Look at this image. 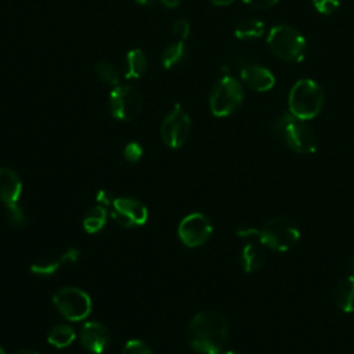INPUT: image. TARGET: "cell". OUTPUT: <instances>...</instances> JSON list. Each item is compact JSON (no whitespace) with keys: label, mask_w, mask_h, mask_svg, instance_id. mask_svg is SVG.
<instances>
[{"label":"cell","mask_w":354,"mask_h":354,"mask_svg":"<svg viewBox=\"0 0 354 354\" xmlns=\"http://www.w3.org/2000/svg\"><path fill=\"white\" fill-rule=\"evenodd\" d=\"M185 337L192 350L202 354H220L228 339V324L216 310H203L189 321Z\"/></svg>","instance_id":"1"},{"label":"cell","mask_w":354,"mask_h":354,"mask_svg":"<svg viewBox=\"0 0 354 354\" xmlns=\"http://www.w3.org/2000/svg\"><path fill=\"white\" fill-rule=\"evenodd\" d=\"M272 131L281 142L297 153H313L318 147V138L313 127L290 112L277 118Z\"/></svg>","instance_id":"2"},{"label":"cell","mask_w":354,"mask_h":354,"mask_svg":"<svg viewBox=\"0 0 354 354\" xmlns=\"http://www.w3.org/2000/svg\"><path fill=\"white\" fill-rule=\"evenodd\" d=\"M325 94L322 87L311 79L297 80L288 95L289 112L303 120L314 119L324 108Z\"/></svg>","instance_id":"3"},{"label":"cell","mask_w":354,"mask_h":354,"mask_svg":"<svg viewBox=\"0 0 354 354\" xmlns=\"http://www.w3.org/2000/svg\"><path fill=\"white\" fill-rule=\"evenodd\" d=\"M248 238H256L271 250L286 252L299 241L300 231L290 218L275 217L268 220L261 230L250 227Z\"/></svg>","instance_id":"4"},{"label":"cell","mask_w":354,"mask_h":354,"mask_svg":"<svg viewBox=\"0 0 354 354\" xmlns=\"http://www.w3.org/2000/svg\"><path fill=\"white\" fill-rule=\"evenodd\" d=\"M271 51L286 62H301L307 53V43L303 35L289 25L272 26L267 36Z\"/></svg>","instance_id":"5"},{"label":"cell","mask_w":354,"mask_h":354,"mask_svg":"<svg viewBox=\"0 0 354 354\" xmlns=\"http://www.w3.org/2000/svg\"><path fill=\"white\" fill-rule=\"evenodd\" d=\"M242 83L232 76H223L213 86L209 95L210 112L217 118H225L239 109L243 102Z\"/></svg>","instance_id":"6"},{"label":"cell","mask_w":354,"mask_h":354,"mask_svg":"<svg viewBox=\"0 0 354 354\" xmlns=\"http://www.w3.org/2000/svg\"><path fill=\"white\" fill-rule=\"evenodd\" d=\"M55 308L72 322H79L87 318L91 313L93 303L88 293L76 286H64L53 296Z\"/></svg>","instance_id":"7"},{"label":"cell","mask_w":354,"mask_h":354,"mask_svg":"<svg viewBox=\"0 0 354 354\" xmlns=\"http://www.w3.org/2000/svg\"><path fill=\"white\" fill-rule=\"evenodd\" d=\"M111 115L122 122L136 119L142 109L141 93L131 84H118L112 88L108 100Z\"/></svg>","instance_id":"8"},{"label":"cell","mask_w":354,"mask_h":354,"mask_svg":"<svg viewBox=\"0 0 354 354\" xmlns=\"http://www.w3.org/2000/svg\"><path fill=\"white\" fill-rule=\"evenodd\" d=\"M191 133V119L180 104H176L163 118L160 124L162 141L169 148H180L185 144Z\"/></svg>","instance_id":"9"},{"label":"cell","mask_w":354,"mask_h":354,"mask_svg":"<svg viewBox=\"0 0 354 354\" xmlns=\"http://www.w3.org/2000/svg\"><path fill=\"white\" fill-rule=\"evenodd\" d=\"M111 217L120 227H140L148 220V209L137 198L120 196L115 198L111 205Z\"/></svg>","instance_id":"10"},{"label":"cell","mask_w":354,"mask_h":354,"mask_svg":"<svg viewBox=\"0 0 354 354\" xmlns=\"http://www.w3.org/2000/svg\"><path fill=\"white\" fill-rule=\"evenodd\" d=\"M212 232V221L202 213H191L185 216L177 227L180 241L188 248H198L203 245L210 238Z\"/></svg>","instance_id":"11"},{"label":"cell","mask_w":354,"mask_h":354,"mask_svg":"<svg viewBox=\"0 0 354 354\" xmlns=\"http://www.w3.org/2000/svg\"><path fill=\"white\" fill-rule=\"evenodd\" d=\"M79 339L88 353L101 354L111 343V333L104 324L98 321H88L80 328Z\"/></svg>","instance_id":"12"},{"label":"cell","mask_w":354,"mask_h":354,"mask_svg":"<svg viewBox=\"0 0 354 354\" xmlns=\"http://www.w3.org/2000/svg\"><path fill=\"white\" fill-rule=\"evenodd\" d=\"M242 82L254 91H268L275 84L274 73L259 64H248L241 69Z\"/></svg>","instance_id":"13"},{"label":"cell","mask_w":354,"mask_h":354,"mask_svg":"<svg viewBox=\"0 0 354 354\" xmlns=\"http://www.w3.org/2000/svg\"><path fill=\"white\" fill-rule=\"evenodd\" d=\"M22 194V181L10 167L0 169V201L4 205L18 202Z\"/></svg>","instance_id":"14"},{"label":"cell","mask_w":354,"mask_h":354,"mask_svg":"<svg viewBox=\"0 0 354 354\" xmlns=\"http://www.w3.org/2000/svg\"><path fill=\"white\" fill-rule=\"evenodd\" d=\"M266 263V253L261 248V243L254 239L248 242L241 252V266L245 272L259 271Z\"/></svg>","instance_id":"15"},{"label":"cell","mask_w":354,"mask_h":354,"mask_svg":"<svg viewBox=\"0 0 354 354\" xmlns=\"http://www.w3.org/2000/svg\"><path fill=\"white\" fill-rule=\"evenodd\" d=\"M148 69V59L142 50L133 48L126 54L123 65V76L129 80L140 79Z\"/></svg>","instance_id":"16"},{"label":"cell","mask_w":354,"mask_h":354,"mask_svg":"<svg viewBox=\"0 0 354 354\" xmlns=\"http://www.w3.org/2000/svg\"><path fill=\"white\" fill-rule=\"evenodd\" d=\"M336 306L344 313L354 311V277L348 275L347 278L342 279L333 295Z\"/></svg>","instance_id":"17"},{"label":"cell","mask_w":354,"mask_h":354,"mask_svg":"<svg viewBox=\"0 0 354 354\" xmlns=\"http://www.w3.org/2000/svg\"><path fill=\"white\" fill-rule=\"evenodd\" d=\"M106 217H108L106 206L100 205V203L91 206L83 217L84 231L87 234H95V232L101 231L106 223Z\"/></svg>","instance_id":"18"},{"label":"cell","mask_w":354,"mask_h":354,"mask_svg":"<svg viewBox=\"0 0 354 354\" xmlns=\"http://www.w3.org/2000/svg\"><path fill=\"white\" fill-rule=\"evenodd\" d=\"M264 33V24L257 18H245L235 26V36L241 40H253Z\"/></svg>","instance_id":"19"},{"label":"cell","mask_w":354,"mask_h":354,"mask_svg":"<svg viewBox=\"0 0 354 354\" xmlns=\"http://www.w3.org/2000/svg\"><path fill=\"white\" fill-rule=\"evenodd\" d=\"M187 55V48L184 41L177 40L174 43H170L162 53V65L166 69H173L178 66Z\"/></svg>","instance_id":"20"},{"label":"cell","mask_w":354,"mask_h":354,"mask_svg":"<svg viewBox=\"0 0 354 354\" xmlns=\"http://www.w3.org/2000/svg\"><path fill=\"white\" fill-rule=\"evenodd\" d=\"M76 339V332L72 326L69 325H55L54 328L50 329L47 342L57 347V348H64L68 347L73 340Z\"/></svg>","instance_id":"21"},{"label":"cell","mask_w":354,"mask_h":354,"mask_svg":"<svg viewBox=\"0 0 354 354\" xmlns=\"http://www.w3.org/2000/svg\"><path fill=\"white\" fill-rule=\"evenodd\" d=\"M94 72L102 83L113 86V87L119 84V72L112 62L105 61V59L98 61L94 66Z\"/></svg>","instance_id":"22"},{"label":"cell","mask_w":354,"mask_h":354,"mask_svg":"<svg viewBox=\"0 0 354 354\" xmlns=\"http://www.w3.org/2000/svg\"><path fill=\"white\" fill-rule=\"evenodd\" d=\"M59 267L61 266L58 263V259L54 260V259H50V257H40V259H36L30 264V271L35 275H39V277H50V275L55 274V271Z\"/></svg>","instance_id":"23"},{"label":"cell","mask_w":354,"mask_h":354,"mask_svg":"<svg viewBox=\"0 0 354 354\" xmlns=\"http://www.w3.org/2000/svg\"><path fill=\"white\" fill-rule=\"evenodd\" d=\"M4 212H6V218L8 221L10 225L21 228L28 223V217L26 213L24 212V209L18 205V202L15 203H8L4 205Z\"/></svg>","instance_id":"24"},{"label":"cell","mask_w":354,"mask_h":354,"mask_svg":"<svg viewBox=\"0 0 354 354\" xmlns=\"http://www.w3.org/2000/svg\"><path fill=\"white\" fill-rule=\"evenodd\" d=\"M122 354H152V350L145 342L140 339H130L124 343Z\"/></svg>","instance_id":"25"},{"label":"cell","mask_w":354,"mask_h":354,"mask_svg":"<svg viewBox=\"0 0 354 354\" xmlns=\"http://www.w3.org/2000/svg\"><path fill=\"white\" fill-rule=\"evenodd\" d=\"M142 147L138 144V142H136V141H131V142H129L126 147H124V149H123V155H124V158H126V160H129V162H131V163H136V162H138L141 158H142Z\"/></svg>","instance_id":"26"},{"label":"cell","mask_w":354,"mask_h":354,"mask_svg":"<svg viewBox=\"0 0 354 354\" xmlns=\"http://www.w3.org/2000/svg\"><path fill=\"white\" fill-rule=\"evenodd\" d=\"M173 35L177 37V40H181L184 41L188 36H189V30H191V25L187 19H177L174 24H173Z\"/></svg>","instance_id":"27"},{"label":"cell","mask_w":354,"mask_h":354,"mask_svg":"<svg viewBox=\"0 0 354 354\" xmlns=\"http://www.w3.org/2000/svg\"><path fill=\"white\" fill-rule=\"evenodd\" d=\"M315 10L319 12V14H332L333 11H336V8L339 7L340 4V0H311Z\"/></svg>","instance_id":"28"},{"label":"cell","mask_w":354,"mask_h":354,"mask_svg":"<svg viewBox=\"0 0 354 354\" xmlns=\"http://www.w3.org/2000/svg\"><path fill=\"white\" fill-rule=\"evenodd\" d=\"M80 252L76 248H69L68 250H65L59 257H58V263L59 266H69V264H75L79 260Z\"/></svg>","instance_id":"29"},{"label":"cell","mask_w":354,"mask_h":354,"mask_svg":"<svg viewBox=\"0 0 354 354\" xmlns=\"http://www.w3.org/2000/svg\"><path fill=\"white\" fill-rule=\"evenodd\" d=\"M246 6L257 8V10H267L274 7L279 0H242Z\"/></svg>","instance_id":"30"},{"label":"cell","mask_w":354,"mask_h":354,"mask_svg":"<svg viewBox=\"0 0 354 354\" xmlns=\"http://www.w3.org/2000/svg\"><path fill=\"white\" fill-rule=\"evenodd\" d=\"M95 201H97V203H100V205L111 206V205H112V202H113V198L111 196V194H109L108 191H105V189H100V191H98V194H97V196H95Z\"/></svg>","instance_id":"31"},{"label":"cell","mask_w":354,"mask_h":354,"mask_svg":"<svg viewBox=\"0 0 354 354\" xmlns=\"http://www.w3.org/2000/svg\"><path fill=\"white\" fill-rule=\"evenodd\" d=\"M160 3H162L166 8H176L177 6H180L181 0H160Z\"/></svg>","instance_id":"32"},{"label":"cell","mask_w":354,"mask_h":354,"mask_svg":"<svg viewBox=\"0 0 354 354\" xmlns=\"http://www.w3.org/2000/svg\"><path fill=\"white\" fill-rule=\"evenodd\" d=\"M213 6H217V7H225V6H230L232 4L235 0H209Z\"/></svg>","instance_id":"33"},{"label":"cell","mask_w":354,"mask_h":354,"mask_svg":"<svg viewBox=\"0 0 354 354\" xmlns=\"http://www.w3.org/2000/svg\"><path fill=\"white\" fill-rule=\"evenodd\" d=\"M14 354H39L37 351H35V350H29V348H22V350H18V351H15Z\"/></svg>","instance_id":"34"},{"label":"cell","mask_w":354,"mask_h":354,"mask_svg":"<svg viewBox=\"0 0 354 354\" xmlns=\"http://www.w3.org/2000/svg\"><path fill=\"white\" fill-rule=\"evenodd\" d=\"M348 270H350V275L354 277V254L351 256V259L348 261Z\"/></svg>","instance_id":"35"},{"label":"cell","mask_w":354,"mask_h":354,"mask_svg":"<svg viewBox=\"0 0 354 354\" xmlns=\"http://www.w3.org/2000/svg\"><path fill=\"white\" fill-rule=\"evenodd\" d=\"M136 3L141 4V6H151L152 0H136Z\"/></svg>","instance_id":"36"},{"label":"cell","mask_w":354,"mask_h":354,"mask_svg":"<svg viewBox=\"0 0 354 354\" xmlns=\"http://www.w3.org/2000/svg\"><path fill=\"white\" fill-rule=\"evenodd\" d=\"M223 354H239V353H236V351H225V353H223Z\"/></svg>","instance_id":"37"},{"label":"cell","mask_w":354,"mask_h":354,"mask_svg":"<svg viewBox=\"0 0 354 354\" xmlns=\"http://www.w3.org/2000/svg\"><path fill=\"white\" fill-rule=\"evenodd\" d=\"M0 354H6V351L3 350V347H1V346H0Z\"/></svg>","instance_id":"38"}]
</instances>
